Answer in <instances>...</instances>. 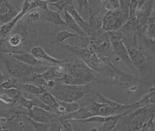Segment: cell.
<instances>
[{"label":"cell","mask_w":155,"mask_h":131,"mask_svg":"<svg viewBox=\"0 0 155 131\" xmlns=\"http://www.w3.org/2000/svg\"><path fill=\"white\" fill-rule=\"evenodd\" d=\"M65 73L56 81L73 86H84L95 81L97 74L85 63H73L68 61L64 64Z\"/></svg>","instance_id":"cell-2"},{"label":"cell","mask_w":155,"mask_h":131,"mask_svg":"<svg viewBox=\"0 0 155 131\" xmlns=\"http://www.w3.org/2000/svg\"><path fill=\"white\" fill-rule=\"evenodd\" d=\"M46 19L53 23L55 25H64L67 27L65 22L64 20L61 18V16L59 15V12H54L51 11L50 10H48L47 12H46Z\"/></svg>","instance_id":"cell-22"},{"label":"cell","mask_w":155,"mask_h":131,"mask_svg":"<svg viewBox=\"0 0 155 131\" xmlns=\"http://www.w3.org/2000/svg\"><path fill=\"white\" fill-rule=\"evenodd\" d=\"M30 10V0H24L22 9L19 12H18L17 15L10 21L0 26V38L4 39L7 36V35L11 32L16 23Z\"/></svg>","instance_id":"cell-11"},{"label":"cell","mask_w":155,"mask_h":131,"mask_svg":"<svg viewBox=\"0 0 155 131\" xmlns=\"http://www.w3.org/2000/svg\"><path fill=\"white\" fill-rule=\"evenodd\" d=\"M20 84L21 83L18 82V79L11 77L6 81H4L0 86L4 89H8L11 88H16L19 89Z\"/></svg>","instance_id":"cell-26"},{"label":"cell","mask_w":155,"mask_h":131,"mask_svg":"<svg viewBox=\"0 0 155 131\" xmlns=\"http://www.w3.org/2000/svg\"><path fill=\"white\" fill-rule=\"evenodd\" d=\"M90 130H97V129H91Z\"/></svg>","instance_id":"cell-45"},{"label":"cell","mask_w":155,"mask_h":131,"mask_svg":"<svg viewBox=\"0 0 155 131\" xmlns=\"http://www.w3.org/2000/svg\"><path fill=\"white\" fill-rule=\"evenodd\" d=\"M147 36L149 38L154 39L155 34V18L154 12L151 14L150 18L148 19L147 24Z\"/></svg>","instance_id":"cell-25"},{"label":"cell","mask_w":155,"mask_h":131,"mask_svg":"<svg viewBox=\"0 0 155 131\" xmlns=\"http://www.w3.org/2000/svg\"><path fill=\"white\" fill-rule=\"evenodd\" d=\"M64 9H65L70 14V15L73 18V19L75 20L78 25L81 28L83 32L87 35H89L90 33V30L88 21H85L81 16V15L79 13V12L74 7V6L73 5H67L65 7Z\"/></svg>","instance_id":"cell-16"},{"label":"cell","mask_w":155,"mask_h":131,"mask_svg":"<svg viewBox=\"0 0 155 131\" xmlns=\"http://www.w3.org/2000/svg\"><path fill=\"white\" fill-rule=\"evenodd\" d=\"M127 49L133 67L144 75L148 73L150 66L145 55L139 49L133 46H128Z\"/></svg>","instance_id":"cell-8"},{"label":"cell","mask_w":155,"mask_h":131,"mask_svg":"<svg viewBox=\"0 0 155 131\" xmlns=\"http://www.w3.org/2000/svg\"><path fill=\"white\" fill-rule=\"evenodd\" d=\"M142 39H143L146 48L148 49L152 53V54H154V39L143 36Z\"/></svg>","instance_id":"cell-35"},{"label":"cell","mask_w":155,"mask_h":131,"mask_svg":"<svg viewBox=\"0 0 155 131\" xmlns=\"http://www.w3.org/2000/svg\"><path fill=\"white\" fill-rule=\"evenodd\" d=\"M7 54L13 58H15L24 63H26L27 64H29L34 67H38L39 66H44V65H48V64L51 65L45 61H43L36 58L31 53H27V52H24L22 53H8Z\"/></svg>","instance_id":"cell-15"},{"label":"cell","mask_w":155,"mask_h":131,"mask_svg":"<svg viewBox=\"0 0 155 131\" xmlns=\"http://www.w3.org/2000/svg\"><path fill=\"white\" fill-rule=\"evenodd\" d=\"M87 109L92 113L93 116L99 115L107 116L117 115V109L108 106L99 101H92L91 104L87 107Z\"/></svg>","instance_id":"cell-12"},{"label":"cell","mask_w":155,"mask_h":131,"mask_svg":"<svg viewBox=\"0 0 155 131\" xmlns=\"http://www.w3.org/2000/svg\"><path fill=\"white\" fill-rule=\"evenodd\" d=\"M107 116H99V115H94L87 118L81 120H74L73 121L78 122V123H104L107 118Z\"/></svg>","instance_id":"cell-31"},{"label":"cell","mask_w":155,"mask_h":131,"mask_svg":"<svg viewBox=\"0 0 155 131\" xmlns=\"http://www.w3.org/2000/svg\"><path fill=\"white\" fill-rule=\"evenodd\" d=\"M19 89L22 92H24L34 96H38L44 92L45 90H47L42 87L38 86L31 82L24 84L21 83Z\"/></svg>","instance_id":"cell-18"},{"label":"cell","mask_w":155,"mask_h":131,"mask_svg":"<svg viewBox=\"0 0 155 131\" xmlns=\"http://www.w3.org/2000/svg\"><path fill=\"white\" fill-rule=\"evenodd\" d=\"M26 118L28 121L33 126L35 129L37 131H47L49 129V124L46 123H43L41 122L37 121L34 120L33 119L26 116Z\"/></svg>","instance_id":"cell-27"},{"label":"cell","mask_w":155,"mask_h":131,"mask_svg":"<svg viewBox=\"0 0 155 131\" xmlns=\"http://www.w3.org/2000/svg\"><path fill=\"white\" fill-rule=\"evenodd\" d=\"M154 0H147L143 5L137 8L136 12V19L137 26V35L142 40L147 30L148 18L151 14Z\"/></svg>","instance_id":"cell-7"},{"label":"cell","mask_w":155,"mask_h":131,"mask_svg":"<svg viewBox=\"0 0 155 131\" xmlns=\"http://www.w3.org/2000/svg\"><path fill=\"white\" fill-rule=\"evenodd\" d=\"M90 45L97 54H101L111 49V45L107 32L102 28L91 38Z\"/></svg>","instance_id":"cell-9"},{"label":"cell","mask_w":155,"mask_h":131,"mask_svg":"<svg viewBox=\"0 0 155 131\" xmlns=\"http://www.w3.org/2000/svg\"><path fill=\"white\" fill-rule=\"evenodd\" d=\"M39 98L45 104L48 106L52 111L56 112L59 106L58 100L54 98V96L47 90H45L44 92L40 95L36 96Z\"/></svg>","instance_id":"cell-17"},{"label":"cell","mask_w":155,"mask_h":131,"mask_svg":"<svg viewBox=\"0 0 155 131\" xmlns=\"http://www.w3.org/2000/svg\"><path fill=\"white\" fill-rule=\"evenodd\" d=\"M136 102L139 108L154 104V87H151L150 91Z\"/></svg>","instance_id":"cell-21"},{"label":"cell","mask_w":155,"mask_h":131,"mask_svg":"<svg viewBox=\"0 0 155 131\" xmlns=\"http://www.w3.org/2000/svg\"><path fill=\"white\" fill-rule=\"evenodd\" d=\"M59 121L60 122L63 130H73V127L71 123V121L67 119H61L59 118Z\"/></svg>","instance_id":"cell-37"},{"label":"cell","mask_w":155,"mask_h":131,"mask_svg":"<svg viewBox=\"0 0 155 131\" xmlns=\"http://www.w3.org/2000/svg\"><path fill=\"white\" fill-rule=\"evenodd\" d=\"M59 105L62 106L66 113H71L79 109V106L78 102H64L58 101Z\"/></svg>","instance_id":"cell-28"},{"label":"cell","mask_w":155,"mask_h":131,"mask_svg":"<svg viewBox=\"0 0 155 131\" xmlns=\"http://www.w3.org/2000/svg\"><path fill=\"white\" fill-rule=\"evenodd\" d=\"M4 93L8 95L13 101V103L17 102L20 96L22 95V92L16 88H11L4 89Z\"/></svg>","instance_id":"cell-30"},{"label":"cell","mask_w":155,"mask_h":131,"mask_svg":"<svg viewBox=\"0 0 155 131\" xmlns=\"http://www.w3.org/2000/svg\"><path fill=\"white\" fill-rule=\"evenodd\" d=\"M73 37L78 38L79 34L77 33H74L67 30H62L56 34V36L54 39V41H51V43H62L66 39Z\"/></svg>","instance_id":"cell-24"},{"label":"cell","mask_w":155,"mask_h":131,"mask_svg":"<svg viewBox=\"0 0 155 131\" xmlns=\"http://www.w3.org/2000/svg\"><path fill=\"white\" fill-rule=\"evenodd\" d=\"M56 81L53 79H50L47 81V89H52L56 85Z\"/></svg>","instance_id":"cell-41"},{"label":"cell","mask_w":155,"mask_h":131,"mask_svg":"<svg viewBox=\"0 0 155 131\" xmlns=\"http://www.w3.org/2000/svg\"><path fill=\"white\" fill-rule=\"evenodd\" d=\"M30 53L37 59L45 61L52 66L64 65L68 60L65 59L63 60L56 59L48 55L44 49L40 46H35L31 49Z\"/></svg>","instance_id":"cell-13"},{"label":"cell","mask_w":155,"mask_h":131,"mask_svg":"<svg viewBox=\"0 0 155 131\" xmlns=\"http://www.w3.org/2000/svg\"><path fill=\"white\" fill-rule=\"evenodd\" d=\"M102 2L103 7L107 10H114L119 8V0H105Z\"/></svg>","instance_id":"cell-34"},{"label":"cell","mask_w":155,"mask_h":131,"mask_svg":"<svg viewBox=\"0 0 155 131\" xmlns=\"http://www.w3.org/2000/svg\"><path fill=\"white\" fill-rule=\"evenodd\" d=\"M120 9L107 10L102 18V29L106 32L119 30L125 21Z\"/></svg>","instance_id":"cell-6"},{"label":"cell","mask_w":155,"mask_h":131,"mask_svg":"<svg viewBox=\"0 0 155 131\" xmlns=\"http://www.w3.org/2000/svg\"><path fill=\"white\" fill-rule=\"evenodd\" d=\"M0 101L7 105L13 104V99L5 93H0Z\"/></svg>","instance_id":"cell-39"},{"label":"cell","mask_w":155,"mask_h":131,"mask_svg":"<svg viewBox=\"0 0 155 131\" xmlns=\"http://www.w3.org/2000/svg\"><path fill=\"white\" fill-rule=\"evenodd\" d=\"M77 3L79 6V10H82L83 8H85L87 12L89 10L90 6L88 4V0H76Z\"/></svg>","instance_id":"cell-40"},{"label":"cell","mask_w":155,"mask_h":131,"mask_svg":"<svg viewBox=\"0 0 155 131\" xmlns=\"http://www.w3.org/2000/svg\"><path fill=\"white\" fill-rule=\"evenodd\" d=\"M18 12L8 0H0V22L6 24L14 18Z\"/></svg>","instance_id":"cell-14"},{"label":"cell","mask_w":155,"mask_h":131,"mask_svg":"<svg viewBox=\"0 0 155 131\" xmlns=\"http://www.w3.org/2000/svg\"><path fill=\"white\" fill-rule=\"evenodd\" d=\"M73 0H60L56 2L50 3V4L55 7L58 10V12L60 13L64 10L66 6L73 5Z\"/></svg>","instance_id":"cell-33"},{"label":"cell","mask_w":155,"mask_h":131,"mask_svg":"<svg viewBox=\"0 0 155 131\" xmlns=\"http://www.w3.org/2000/svg\"><path fill=\"white\" fill-rule=\"evenodd\" d=\"M110 40L111 48L114 52L122 59L125 64H127L133 71L136 69L130 59L127 49L125 43L123 41V35L120 30L115 31L107 32Z\"/></svg>","instance_id":"cell-5"},{"label":"cell","mask_w":155,"mask_h":131,"mask_svg":"<svg viewBox=\"0 0 155 131\" xmlns=\"http://www.w3.org/2000/svg\"><path fill=\"white\" fill-rule=\"evenodd\" d=\"M64 21L65 22L67 25L70 29H71L76 31L78 34L84 33L81 28L78 25L73 18L70 15V14L65 10H64Z\"/></svg>","instance_id":"cell-23"},{"label":"cell","mask_w":155,"mask_h":131,"mask_svg":"<svg viewBox=\"0 0 155 131\" xmlns=\"http://www.w3.org/2000/svg\"><path fill=\"white\" fill-rule=\"evenodd\" d=\"M41 16L40 12L35 9H33L28 15V21L33 22H36L39 20Z\"/></svg>","instance_id":"cell-38"},{"label":"cell","mask_w":155,"mask_h":131,"mask_svg":"<svg viewBox=\"0 0 155 131\" xmlns=\"http://www.w3.org/2000/svg\"><path fill=\"white\" fill-rule=\"evenodd\" d=\"M24 114L34 120L48 124L59 120L58 116L53 111L47 110L37 106H34L30 112L27 111Z\"/></svg>","instance_id":"cell-10"},{"label":"cell","mask_w":155,"mask_h":131,"mask_svg":"<svg viewBox=\"0 0 155 131\" xmlns=\"http://www.w3.org/2000/svg\"><path fill=\"white\" fill-rule=\"evenodd\" d=\"M130 1L131 0H119L120 9L122 11L126 21L129 19Z\"/></svg>","instance_id":"cell-29"},{"label":"cell","mask_w":155,"mask_h":131,"mask_svg":"<svg viewBox=\"0 0 155 131\" xmlns=\"http://www.w3.org/2000/svg\"><path fill=\"white\" fill-rule=\"evenodd\" d=\"M56 85L49 92L59 101L64 102H78L89 90L87 85L73 86L61 83L56 81Z\"/></svg>","instance_id":"cell-4"},{"label":"cell","mask_w":155,"mask_h":131,"mask_svg":"<svg viewBox=\"0 0 155 131\" xmlns=\"http://www.w3.org/2000/svg\"><path fill=\"white\" fill-rule=\"evenodd\" d=\"M104 1H105V0H99V2H102Z\"/></svg>","instance_id":"cell-44"},{"label":"cell","mask_w":155,"mask_h":131,"mask_svg":"<svg viewBox=\"0 0 155 131\" xmlns=\"http://www.w3.org/2000/svg\"><path fill=\"white\" fill-rule=\"evenodd\" d=\"M2 62L6 70L12 78L22 79L27 81L36 73H42L48 67H34L24 63L15 58L5 53V55H1Z\"/></svg>","instance_id":"cell-3"},{"label":"cell","mask_w":155,"mask_h":131,"mask_svg":"<svg viewBox=\"0 0 155 131\" xmlns=\"http://www.w3.org/2000/svg\"><path fill=\"white\" fill-rule=\"evenodd\" d=\"M4 81V76L2 75V73H1V72L0 71V86L1 84L3 82V81Z\"/></svg>","instance_id":"cell-42"},{"label":"cell","mask_w":155,"mask_h":131,"mask_svg":"<svg viewBox=\"0 0 155 131\" xmlns=\"http://www.w3.org/2000/svg\"><path fill=\"white\" fill-rule=\"evenodd\" d=\"M154 112L153 113L148 119L143 123L140 130H154Z\"/></svg>","instance_id":"cell-32"},{"label":"cell","mask_w":155,"mask_h":131,"mask_svg":"<svg viewBox=\"0 0 155 131\" xmlns=\"http://www.w3.org/2000/svg\"><path fill=\"white\" fill-rule=\"evenodd\" d=\"M61 46L80 58L84 63L103 78L101 82H110L124 86L137 82V77L119 70L110 58L102 54H97L90 44L85 47H78L69 44H61Z\"/></svg>","instance_id":"cell-1"},{"label":"cell","mask_w":155,"mask_h":131,"mask_svg":"<svg viewBox=\"0 0 155 131\" xmlns=\"http://www.w3.org/2000/svg\"><path fill=\"white\" fill-rule=\"evenodd\" d=\"M8 130V129L5 127H2V126H0V130Z\"/></svg>","instance_id":"cell-43"},{"label":"cell","mask_w":155,"mask_h":131,"mask_svg":"<svg viewBox=\"0 0 155 131\" xmlns=\"http://www.w3.org/2000/svg\"><path fill=\"white\" fill-rule=\"evenodd\" d=\"M138 0H131L130 5V12H129V18H133L136 15V12L137 8Z\"/></svg>","instance_id":"cell-36"},{"label":"cell","mask_w":155,"mask_h":131,"mask_svg":"<svg viewBox=\"0 0 155 131\" xmlns=\"http://www.w3.org/2000/svg\"><path fill=\"white\" fill-rule=\"evenodd\" d=\"M56 65L52 66L51 67H48L45 71L41 73V76L45 79L46 81L50 79H53L56 81L58 79L60 78L63 75L62 74L58 72L56 68Z\"/></svg>","instance_id":"cell-20"},{"label":"cell","mask_w":155,"mask_h":131,"mask_svg":"<svg viewBox=\"0 0 155 131\" xmlns=\"http://www.w3.org/2000/svg\"><path fill=\"white\" fill-rule=\"evenodd\" d=\"M120 116V115L108 116L107 119L103 123L102 126L99 129H97V130L104 131L114 130V129L117 126V123H118Z\"/></svg>","instance_id":"cell-19"}]
</instances>
